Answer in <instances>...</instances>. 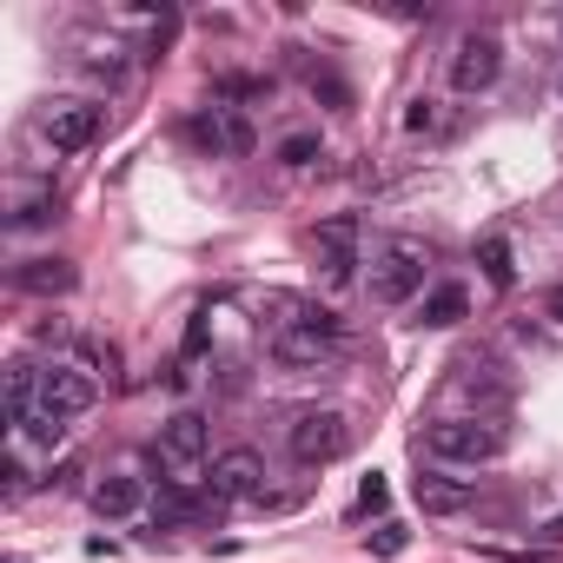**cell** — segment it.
Masks as SVG:
<instances>
[{"label":"cell","mask_w":563,"mask_h":563,"mask_svg":"<svg viewBox=\"0 0 563 563\" xmlns=\"http://www.w3.org/2000/svg\"><path fill=\"white\" fill-rule=\"evenodd\" d=\"M153 457H159V471H166V484H199V471H206V457H212V424L199 418V411H173L166 424H159V444H153Z\"/></svg>","instance_id":"cell-1"},{"label":"cell","mask_w":563,"mask_h":563,"mask_svg":"<svg viewBox=\"0 0 563 563\" xmlns=\"http://www.w3.org/2000/svg\"><path fill=\"white\" fill-rule=\"evenodd\" d=\"M504 444H510V431L497 418H444L424 431V451L438 464H490V457H504Z\"/></svg>","instance_id":"cell-2"},{"label":"cell","mask_w":563,"mask_h":563,"mask_svg":"<svg viewBox=\"0 0 563 563\" xmlns=\"http://www.w3.org/2000/svg\"><path fill=\"white\" fill-rule=\"evenodd\" d=\"M424 265H431V245L424 239H385L378 258H372V299L378 306H405L424 292Z\"/></svg>","instance_id":"cell-3"},{"label":"cell","mask_w":563,"mask_h":563,"mask_svg":"<svg viewBox=\"0 0 563 563\" xmlns=\"http://www.w3.org/2000/svg\"><path fill=\"white\" fill-rule=\"evenodd\" d=\"M345 451H352L345 411H299L292 418V457L299 464H339Z\"/></svg>","instance_id":"cell-4"},{"label":"cell","mask_w":563,"mask_h":563,"mask_svg":"<svg viewBox=\"0 0 563 563\" xmlns=\"http://www.w3.org/2000/svg\"><path fill=\"white\" fill-rule=\"evenodd\" d=\"M497 74H504V41L497 34H464L457 54H451V87L484 93V87H497Z\"/></svg>","instance_id":"cell-5"},{"label":"cell","mask_w":563,"mask_h":563,"mask_svg":"<svg viewBox=\"0 0 563 563\" xmlns=\"http://www.w3.org/2000/svg\"><path fill=\"white\" fill-rule=\"evenodd\" d=\"M312 252H319V278L325 286H352V272H358V219H325L312 232Z\"/></svg>","instance_id":"cell-6"},{"label":"cell","mask_w":563,"mask_h":563,"mask_svg":"<svg viewBox=\"0 0 563 563\" xmlns=\"http://www.w3.org/2000/svg\"><path fill=\"white\" fill-rule=\"evenodd\" d=\"M212 497H225V504H252V497H265V457L245 451V444L219 451V457H212Z\"/></svg>","instance_id":"cell-7"},{"label":"cell","mask_w":563,"mask_h":563,"mask_svg":"<svg viewBox=\"0 0 563 563\" xmlns=\"http://www.w3.org/2000/svg\"><path fill=\"white\" fill-rule=\"evenodd\" d=\"M47 140H54V153H87L100 140V107L93 100H54L47 107Z\"/></svg>","instance_id":"cell-8"},{"label":"cell","mask_w":563,"mask_h":563,"mask_svg":"<svg viewBox=\"0 0 563 563\" xmlns=\"http://www.w3.org/2000/svg\"><path fill=\"white\" fill-rule=\"evenodd\" d=\"M41 398H47L60 418H80V411H93V405H100V378H93L87 365H47Z\"/></svg>","instance_id":"cell-9"},{"label":"cell","mask_w":563,"mask_h":563,"mask_svg":"<svg viewBox=\"0 0 563 563\" xmlns=\"http://www.w3.org/2000/svg\"><path fill=\"white\" fill-rule=\"evenodd\" d=\"M332 345H339V325H292V332H272V358H278V365H299V372L325 365Z\"/></svg>","instance_id":"cell-10"},{"label":"cell","mask_w":563,"mask_h":563,"mask_svg":"<svg viewBox=\"0 0 563 563\" xmlns=\"http://www.w3.org/2000/svg\"><path fill=\"white\" fill-rule=\"evenodd\" d=\"M74 278H80V272H74L67 258H27V265L14 272V286L34 292V299H60V292H74Z\"/></svg>","instance_id":"cell-11"},{"label":"cell","mask_w":563,"mask_h":563,"mask_svg":"<svg viewBox=\"0 0 563 563\" xmlns=\"http://www.w3.org/2000/svg\"><path fill=\"white\" fill-rule=\"evenodd\" d=\"M87 497H93V510H100V517H133V510L146 504V484H140V477H126V471H107Z\"/></svg>","instance_id":"cell-12"},{"label":"cell","mask_w":563,"mask_h":563,"mask_svg":"<svg viewBox=\"0 0 563 563\" xmlns=\"http://www.w3.org/2000/svg\"><path fill=\"white\" fill-rule=\"evenodd\" d=\"M418 312H424L418 325H431V332H451V325H457V319L471 312V292H464V286H431Z\"/></svg>","instance_id":"cell-13"},{"label":"cell","mask_w":563,"mask_h":563,"mask_svg":"<svg viewBox=\"0 0 563 563\" xmlns=\"http://www.w3.org/2000/svg\"><path fill=\"white\" fill-rule=\"evenodd\" d=\"M418 504L438 510V517H451V510L471 504V484H457V477H418Z\"/></svg>","instance_id":"cell-14"},{"label":"cell","mask_w":563,"mask_h":563,"mask_svg":"<svg viewBox=\"0 0 563 563\" xmlns=\"http://www.w3.org/2000/svg\"><path fill=\"white\" fill-rule=\"evenodd\" d=\"M14 424H21V438H27V444H60V438H67V418H60L47 398H41L34 411H21Z\"/></svg>","instance_id":"cell-15"},{"label":"cell","mask_w":563,"mask_h":563,"mask_svg":"<svg viewBox=\"0 0 563 563\" xmlns=\"http://www.w3.org/2000/svg\"><path fill=\"white\" fill-rule=\"evenodd\" d=\"M477 258H484V278H490L497 292H510V286H517V265H510V239H497V232H490V239L477 245Z\"/></svg>","instance_id":"cell-16"},{"label":"cell","mask_w":563,"mask_h":563,"mask_svg":"<svg viewBox=\"0 0 563 563\" xmlns=\"http://www.w3.org/2000/svg\"><path fill=\"white\" fill-rule=\"evenodd\" d=\"M41 378H47V372H34V365H14V372H8V411H14V418L41 405Z\"/></svg>","instance_id":"cell-17"},{"label":"cell","mask_w":563,"mask_h":563,"mask_svg":"<svg viewBox=\"0 0 563 563\" xmlns=\"http://www.w3.org/2000/svg\"><path fill=\"white\" fill-rule=\"evenodd\" d=\"M444 126H451V120L438 113V100H411V107H405V133H444Z\"/></svg>","instance_id":"cell-18"},{"label":"cell","mask_w":563,"mask_h":563,"mask_svg":"<svg viewBox=\"0 0 563 563\" xmlns=\"http://www.w3.org/2000/svg\"><path fill=\"white\" fill-rule=\"evenodd\" d=\"M312 153H319V140H312V133H292L286 146H278V159H286V166H312Z\"/></svg>","instance_id":"cell-19"},{"label":"cell","mask_w":563,"mask_h":563,"mask_svg":"<svg viewBox=\"0 0 563 563\" xmlns=\"http://www.w3.org/2000/svg\"><path fill=\"white\" fill-rule=\"evenodd\" d=\"M385 497H391L385 477H365V484H358V504H365V510H385Z\"/></svg>","instance_id":"cell-20"},{"label":"cell","mask_w":563,"mask_h":563,"mask_svg":"<svg viewBox=\"0 0 563 563\" xmlns=\"http://www.w3.org/2000/svg\"><path fill=\"white\" fill-rule=\"evenodd\" d=\"M372 550H378V556H398V550H405V530H398V523H385V530L372 537Z\"/></svg>","instance_id":"cell-21"},{"label":"cell","mask_w":563,"mask_h":563,"mask_svg":"<svg viewBox=\"0 0 563 563\" xmlns=\"http://www.w3.org/2000/svg\"><path fill=\"white\" fill-rule=\"evenodd\" d=\"M543 312H550V319H563V286H556V292L543 299Z\"/></svg>","instance_id":"cell-22"},{"label":"cell","mask_w":563,"mask_h":563,"mask_svg":"<svg viewBox=\"0 0 563 563\" xmlns=\"http://www.w3.org/2000/svg\"><path fill=\"white\" fill-rule=\"evenodd\" d=\"M543 530H550V537H556V543H563V510H556V517H550V523H543Z\"/></svg>","instance_id":"cell-23"},{"label":"cell","mask_w":563,"mask_h":563,"mask_svg":"<svg viewBox=\"0 0 563 563\" xmlns=\"http://www.w3.org/2000/svg\"><path fill=\"white\" fill-rule=\"evenodd\" d=\"M556 93H563V80H556Z\"/></svg>","instance_id":"cell-24"}]
</instances>
